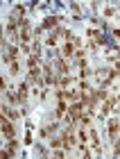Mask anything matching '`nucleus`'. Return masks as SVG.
I'll return each instance as SVG.
<instances>
[{"mask_svg":"<svg viewBox=\"0 0 120 159\" xmlns=\"http://www.w3.org/2000/svg\"><path fill=\"white\" fill-rule=\"evenodd\" d=\"M32 34H30V25H27V20H23V27H20V41H30Z\"/></svg>","mask_w":120,"mask_h":159,"instance_id":"nucleus-1","label":"nucleus"},{"mask_svg":"<svg viewBox=\"0 0 120 159\" xmlns=\"http://www.w3.org/2000/svg\"><path fill=\"white\" fill-rule=\"evenodd\" d=\"M107 132H109V136H116V134H118V120H109Z\"/></svg>","mask_w":120,"mask_h":159,"instance_id":"nucleus-2","label":"nucleus"},{"mask_svg":"<svg viewBox=\"0 0 120 159\" xmlns=\"http://www.w3.org/2000/svg\"><path fill=\"white\" fill-rule=\"evenodd\" d=\"M2 129H5V134H7V136H14V127H11V123H9V120H2Z\"/></svg>","mask_w":120,"mask_h":159,"instance_id":"nucleus-3","label":"nucleus"},{"mask_svg":"<svg viewBox=\"0 0 120 159\" xmlns=\"http://www.w3.org/2000/svg\"><path fill=\"white\" fill-rule=\"evenodd\" d=\"M25 93H27V86L23 84V86L18 89V100H23V98H25Z\"/></svg>","mask_w":120,"mask_h":159,"instance_id":"nucleus-4","label":"nucleus"},{"mask_svg":"<svg viewBox=\"0 0 120 159\" xmlns=\"http://www.w3.org/2000/svg\"><path fill=\"white\" fill-rule=\"evenodd\" d=\"M52 25H57V18H54V16H50L45 20V27H52Z\"/></svg>","mask_w":120,"mask_h":159,"instance_id":"nucleus-5","label":"nucleus"},{"mask_svg":"<svg viewBox=\"0 0 120 159\" xmlns=\"http://www.w3.org/2000/svg\"><path fill=\"white\" fill-rule=\"evenodd\" d=\"M116 155H118V157H120V141H118V143H116Z\"/></svg>","mask_w":120,"mask_h":159,"instance_id":"nucleus-6","label":"nucleus"},{"mask_svg":"<svg viewBox=\"0 0 120 159\" xmlns=\"http://www.w3.org/2000/svg\"><path fill=\"white\" fill-rule=\"evenodd\" d=\"M116 37H118V39H120V30H116Z\"/></svg>","mask_w":120,"mask_h":159,"instance_id":"nucleus-7","label":"nucleus"}]
</instances>
